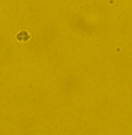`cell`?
Returning a JSON list of instances; mask_svg holds the SVG:
<instances>
[{"mask_svg": "<svg viewBox=\"0 0 132 135\" xmlns=\"http://www.w3.org/2000/svg\"><path fill=\"white\" fill-rule=\"evenodd\" d=\"M30 38H31V35L26 30H21L16 36V40L21 42H28L30 40Z\"/></svg>", "mask_w": 132, "mask_h": 135, "instance_id": "cell-1", "label": "cell"}]
</instances>
